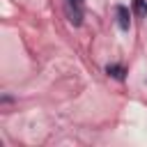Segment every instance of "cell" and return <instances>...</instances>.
Masks as SVG:
<instances>
[{"mask_svg": "<svg viewBox=\"0 0 147 147\" xmlns=\"http://www.w3.org/2000/svg\"><path fill=\"white\" fill-rule=\"evenodd\" d=\"M83 2L85 0H64V7H67V16L74 25H80L83 23Z\"/></svg>", "mask_w": 147, "mask_h": 147, "instance_id": "6da1fadb", "label": "cell"}, {"mask_svg": "<svg viewBox=\"0 0 147 147\" xmlns=\"http://www.w3.org/2000/svg\"><path fill=\"white\" fill-rule=\"evenodd\" d=\"M115 14H117V25H119V30H129V25H131V11H129V7L117 5V7H115Z\"/></svg>", "mask_w": 147, "mask_h": 147, "instance_id": "7a4b0ae2", "label": "cell"}, {"mask_svg": "<svg viewBox=\"0 0 147 147\" xmlns=\"http://www.w3.org/2000/svg\"><path fill=\"white\" fill-rule=\"evenodd\" d=\"M133 11L140 18H147V0H133Z\"/></svg>", "mask_w": 147, "mask_h": 147, "instance_id": "277c9868", "label": "cell"}, {"mask_svg": "<svg viewBox=\"0 0 147 147\" xmlns=\"http://www.w3.org/2000/svg\"><path fill=\"white\" fill-rule=\"evenodd\" d=\"M106 74H108V76H113V78H117V80H124L126 69H124L122 64H108V67H106Z\"/></svg>", "mask_w": 147, "mask_h": 147, "instance_id": "3957f363", "label": "cell"}]
</instances>
